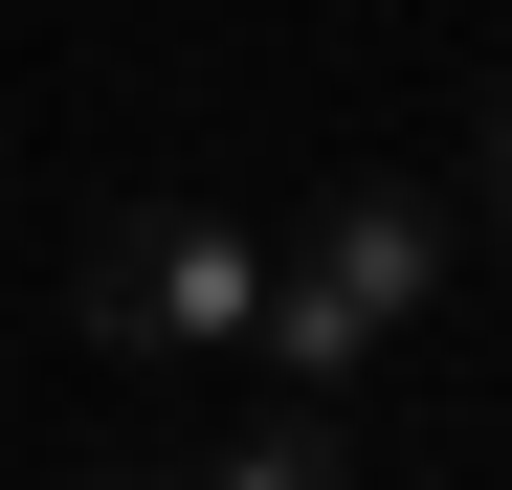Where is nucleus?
I'll return each mask as SVG.
<instances>
[{"label":"nucleus","mask_w":512,"mask_h":490,"mask_svg":"<svg viewBox=\"0 0 512 490\" xmlns=\"http://www.w3.org/2000/svg\"><path fill=\"white\" fill-rule=\"evenodd\" d=\"M446 268H468V201H446V179H357V201H312V223L268 245V312H245L268 401H334L357 357H401L423 312H446Z\"/></svg>","instance_id":"f257e3e1"},{"label":"nucleus","mask_w":512,"mask_h":490,"mask_svg":"<svg viewBox=\"0 0 512 490\" xmlns=\"http://www.w3.org/2000/svg\"><path fill=\"white\" fill-rule=\"evenodd\" d=\"M112 357H245V312H268V223H201V201H134L90 223V268H67Z\"/></svg>","instance_id":"f03ea898"},{"label":"nucleus","mask_w":512,"mask_h":490,"mask_svg":"<svg viewBox=\"0 0 512 490\" xmlns=\"http://www.w3.org/2000/svg\"><path fill=\"white\" fill-rule=\"evenodd\" d=\"M201 490H334V401H268V424H245Z\"/></svg>","instance_id":"7ed1b4c3"},{"label":"nucleus","mask_w":512,"mask_h":490,"mask_svg":"<svg viewBox=\"0 0 512 490\" xmlns=\"http://www.w3.org/2000/svg\"><path fill=\"white\" fill-rule=\"evenodd\" d=\"M468 179H490V201H512V90H490V134H468Z\"/></svg>","instance_id":"20e7f679"},{"label":"nucleus","mask_w":512,"mask_h":490,"mask_svg":"<svg viewBox=\"0 0 512 490\" xmlns=\"http://www.w3.org/2000/svg\"><path fill=\"white\" fill-rule=\"evenodd\" d=\"M112 490H201V468H112Z\"/></svg>","instance_id":"39448f33"}]
</instances>
